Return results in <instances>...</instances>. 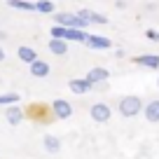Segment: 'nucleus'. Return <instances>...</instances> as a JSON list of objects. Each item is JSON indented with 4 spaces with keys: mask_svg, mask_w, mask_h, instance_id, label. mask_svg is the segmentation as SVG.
Here are the masks:
<instances>
[{
    "mask_svg": "<svg viewBox=\"0 0 159 159\" xmlns=\"http://www.w3.org/2000/svg\"><path fill=\"white\" fill-rule=\"evenodd\" d=\"M89 117L94 119L96 124H105V122H110V117H112V110H110L108 103H94L89 108Z\"/></svg>",
    "mask_w": 159,
    "mask_h": 159,
    "instance_id": "3",
    "label": "nucleus"
},
{
    "mask_svg": "<svg viewBox=\"0 0 159 159\" xmlns=\"http://www.w3.org/2000/svg\"><path fill=\"white\" fill-rule=\"evenodd\" d=\"M21 101V96L19 94H0V105H14V103H19Z\"/></svg>",
    "mask_w": 159,
    "mask_h": 159,
    "instance_id": "19",
    "label": "nucleus"
},
{
    "mask_svg": "<svg viewBox=\"0 0 159 159\" xmlns=\"http://www.w3.org/2000/svg\"><path fill=\"white\" fill-rule=\"evenodd\" d=\"M157 84H159V80H157Z\"/></svg>",
    "mask_w": 159,
    "mask_h": 159,
    "instance_id": "23",
    "label": "nucleus"
},
{
    "mask_svg": "<svg viewBox=\"0 0 159 159\" xmlns=\"http://www.w3.org/2000/svg\"><path fill=\"white\" fill-rule=\"evenodd\" d=\"M28 68H30V75H33V77H47V75L52 73L49 63L42 61V59H35L33 63H28Z\"/></svg>",
    "mask_w": 159,
    "mask_h": 159,
    "instance_id": "10",
    "label": "nucleus"
},
{
    "mask_svg": "<svg viewBox=\"0 0 159 159\" xmlns=\"http://www.w3.org/2000/svg\"><path fill=\"white\" fill-rule=\"evenodd\" d=\"M24 117H26V112L21 108H16V103L14 105H7V110H5V119L10 122L12 126H19L21 122H24Z\"/></svg>",
    "mask_w": 159,
    "mask_h": 159,
    "instance_id": "8",
    "label": "nucleus"
},
{
    "mask_svg": "<svg viewBox=\"0 0 159 159\" xmlns=\"http://www.w3.org/2000/svg\"><path fill=\"white\" fill-rule=\"evenodd\" d=\"M108 77H110V70H108V68H101V66H96V68H89V73H87V80H89V82H94V84H98V82H105Z\"/></svg>",
    "mask_w": 159,
    "mask_h": 159,
    "instance_id": "12",
    "label": "nucleus"
},
{
    "mask_svg": "<svg viewBox=\"0 0 159 159\" xmlns=\"http://www.w3.org/2000/svg\"><path fill=\"white\" fill-rule=\"evenodd\" d=\"M7 5L12 10H21V12H35V2H28V0H7Z\"/></svg>",
    "mask_w": 159,
    "mask_h": 159,
    "instance_id": "17",
    "label": "nucleus"
},
{
    "mask_svg": "<svg viewBox=\"0 0 159 159\" xmlns=\"http://www.w3.org/2000/svg\"><path fill=\"white\" fill-rule=\"evenodd\" d=\"M49 35H52V38H66V26H61V24H56V26H52V30H49Z\"/></svg>",
    "mask_w": 159,
    "mask_h": 159,
    "instance_id": "20",
    "label": "nucleus"
},
{
    "mask_svg": "<svg viewBox=\"0 0 159 159\" xmlns=\"http://www.w3.org/2000/svg\"><path fill=\"white\" fill-rule=\"evenodd\" d=\"M68 87H70V91H73V94L82 96V94H87V91L94 89V82H89L87 77H77V80H70Z\"/></svg>",
    "mask_w": 159,
    "mask_h": 159,
    "instance_id": "5",
    "label": "nucleus"
},
{
    "mask_svg": "<svg viewBox=\"0 0 159 159\" xmlns=\"http://www.w3.org/2000/svg\"><path fill=\"white\" fill-rule=\"evenodd\" d=\"M84 45H89L91 49H110V47H112V40H108L105 35H94V33H89Z\"/></svg>",
    "mask_w": 159,
    "mask_h": 159,
    "instance_id": "6",
    "label": "nucleus"
},
{
    "mask_svg": "<svg viewBox=\"0 0 159 159\" xmlns=\"http://www.w3.org/2000/svg\"><path fill=\"white\" fill-rule=\"evenodd\" d=\"M82 19L87 21V24H101V26H105L108 24V16L105 14H98V12H91V10H80L77 12Z\"/></svg>",
    "mask_w": 159,
    "mask_h": 159,
    "instance_id": "11",
    "label": "nucleus"
},
{
    "mask_svg": "<svg viewBox=\"0 0 159 159\" xmlns=\"http://www.w3.org/2000/svg\"><path fill=\"white\" fill-rule=\"evenodd\" d=\"M2 61H5V49L0 47V63H2Z\"/></svg>",
    "mask_w": 159,
    "mask_h": 159,
    "instance_id": "22",
    "label": "nucleus"
},
{
    "mask_svg": "<svg viewBox=\"0 0 159 159\" xmlns=\"http://www.w3.org/2000/svg\"><path fill=\"white\" fill-rule=\"evenodd\" d=\"M145 38H148V40H152V42H159V33H157V30H152V28H148V30H145Z\"/></svg>",
    "mask_w": 159,
    "mask_h": 159,
    "instance_id": "21",
    "label": "nucleus"
},
{
    "mask_svg": "<svg viewBox=\"0 0 159 159\" xmlns=\"http://www.w3.org/2000/svg\"><path fill=\"white\" fill-rule=\"evenodd\" d=\"M145 119L152 122V124L159 122V101H150V103L145 105Z\"/></svg>",
    "mask_w": 159,
    "mask_h": 159,
    "instance_id": "14",
    "label": "nucleus"
},
{
    "mask_svg": "<svg viewBox=\"0 0 159 159\" xmlns=\"http://www.w3.org/2000/svg\"><path fill=\"white\" fill-rule=\"evenodd\" d=\"M16 56H19L21 61H24V63H33L35 59H38V52L33 49V47H19V52H16Z\"/></svg>",
    "mask_w": 159,
    "mask_h": 159,
    "instance_id": "15",
    "label": "nucleus"
},
{
    "mask_svg": "<svg viewBox=\"0 0 159 159\" xmlns=\"http://www.w3.org/2000/svg\"><path fill=\"white\" fill-rule=\"evenodd\" d=\"M66 40H73V42H87V33H84V28H66Z\"/></svg>",
    "mask_w": 159,
    "mask_h": 159,
    "instance_id": "16",
    "label": "nucleus"
},
{
    "mask_svg": "<svg viewBox=\"0 0 159 159\" xmlns=\"http://www.w3.org/2000/svg\"><path fill=\"white\" fill-rule=\"evenodd\" d=\"M134 63L143 66V68H150V70H157L159 68V54H140V56H134Z\"/></svg>",
    "mask_w": 159,
    "mask_h": 159,
    "instance_id": "7",
    "label": "nucleus"
},
{
    "mask_svg": "<svg viewBox=\"0 0 159 159\" xmlns=\"http://www.w3.org/2000/svg\"><path fill=\"white\" fill-rule=\"evenodd\" d=\"M56 7V2H52V0H38L35 2V12H40V14H52Z\"/></svg>",
    "mask_w": 159,
    "mask_h": 159,
    "instance_id": "18",
    "label": "nucleus"
},
{
    "mask_svg": "<svg viewBox=\"0 0 159 159\" xmlns=\"http://www.w3.org/2000/svg\"><path fill=\"white\" fill-rule=\"evenodd\" d=\"M47 47H49V52L54 56L68 54V40H66V38H52L49 42H47Z\"/></svg>",
    "mask_w": 159,
    "mask_h": 159,
    "instance_id": "9",
    "label": "nucleus"
},
{
    "mask_svg": "<svg viewBox=\"0 0 159 159\" xmlns=\"http://www.w3.org/2000/svg\"><path fill=\"white\" fill-rule=\"evenodd\" d=\"M117 110H119L122 117H136V115H140V110H143V101H140L138 96H124V98H119Z\"/></svg>",
    "mask_w": 159,
    "mask_h": 159,
    "instance_id": "1",
    "label": "nucleus"
},
{
    "mask_svg": "<svg viewBox=\"0 0 159 159\" xmlns=\"http://www.w3.org/2000/svg\"><path fill=\"white\" fill-rule=\"evenodd\" d=\"M42 145H45V150H47L49 154H59V152H61V140L56 138V136H52V134H47V136H45Z\"/></svg>",
    "mask_w": 159,
    "mask_h": 159,
    "instance_id": "13",
    "label": "nucleus"
},
{
    "mask_svg": "<svg viewBox=\"0 0 159 159\" xmlns=\"http://www.w3.org/2000/svg\"><path fill=\"white\" fill-rule=\"evenodd\" d=\"M52 112H54L56 119H68L70 115H73V105L66 98H56L54 103H52Z\"/></svg>",
    "mask_w": 159,
    "mask_h": 159,
    "instance_id": "4",
    "label": "nucleus"
},
{
    "mask_svg": "<svg viewBox=\"0 0 159 159\" xmlns=\"http://www.w3.org/2000/svg\"><path fill=\"white\" fill-rule=\"evenodd\" d=\"M54 21L61 24V26H66V28H87V26H89L80 14H70V12H59V14H54Z\"/></svg>",
    "mask_w": 159,
    "mask_h": 159,
    "instance_id": "2",
    "label": "nucleus"
}]
</instances>
